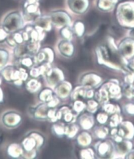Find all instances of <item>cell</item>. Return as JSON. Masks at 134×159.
Wrapping results in <instances>:
<instances>
[{"label":"cell","instance_id":"6da1fadb","mask_svg":"<svg viewBox=\"0 0 134 159\" xmlns=\"http://www.w3.org/2000/svg\"><path fill=\"white\" fill-rule=\"evenodd\" d=\"M116 19L122 27L134 28V1H126L119 4L116 11Z\"/></svg>","mask_w":134,"mask_h":159},{"label":"cell","instance_id":"7a4b0ae2","mask_svg":"<svg viewBox=\"0 0 134 159\" xmlns=\"http://www.w3.org/2000/svg\"><path fill=\"white\" fill-rule=\"evenodd\" d=\"M1 74L5 81L14 84L16 86L23 85L24 82L27 81L28 74L25 68L21 66H8L4 67Z\"/></svg>","mask_w":134,"mask_h":159},{"label":"cell","instance_id":"3957f363","mask_svg":"<svg viewBox=\"0 0 134 159\" xmlns=\"http://www.w3.org/2000/svg\"><path fill=\"white\" fill-rule=\"evenodd\" d=\"M24 26L23 16L18 11L9 13L5 16L2 22V28L9 34L18 32L22 29Z\"/></svg>","mask_w":134,"mask_h":159},{"label":"cell","instance_id":"277c9868","mask_svg":"<svg viewBox=\"0 0 134 159\" xmlns=\"http://www.w3.org/2000/svg\"><path fill=\"white\" fill-rule=\"evenodd\" d=\"M45 138L38 132H32L27 137H26L22 142L24 151H29L32 150H37L44 144Z\"/></svg>","mask_w":134,"mask_h":159},{"label":"cell","instance_id":"5b68a950","mask_svg":"<svg viewBox=\"0 0 134 159\" xmlns=\"http://www.w3.org/2000/svg\"><path fill=\"white\" fill-rule=\"evenodd\" d=\"M24 42H41L44 40L45 32L37 26H27L22 33Z\"/></svg>","mask_w":134,"mask_h":159},{"label":"cell","instance_id":"8992f818","mask_svg":"<svg viewBox=\"0 0 134 159\" xmlns=\"http://www.w3.org/2000/svg\"><path fill=\"white\" fill-rule=\"evenodd\" d=\"M41 15L37 0H26L24 3L23 18L24 21H34Z\"/></svg>","mask_w":134,"mask_h":159},{"label":"cell","instance_id":"52a82bcc","mask_svg":"<svg viewBox=\"0 0 134 159\" xmlns=\"http://www.w3.org/2000/svg\"><path fill=\"white\" fill-rule=\"evenodd\" d=\"M23 118L17 111L10 110L5 112L2 118V122L5 128L9 129L16 128L21 124Z\"/></svg>","mask_w":134,"mask_h":159},{"label":"cell","instance_id":"ba28073f","mask_svg":"<svg viewBox=\"0 0 134 159\" xmlns=\"http://www.w3.org/2000/svg\"><path fill=\"white\" fill-rule=\"evenodd\" d=\"M52 25L57 28H62L65 26H70L72 25V19L66 11H53L50 14Z\"/></svg>","mask_w":134,"mask_h":159},{"label":"cell","instance_id":"9c48e42d","mask_svg":"<svg viewBox=\"0 0 134 159\" xmlns=\"http://www.w3.org/2000/svg\"><path fill=\"white\" fill-rule=\"evenodd\" d=\"M120 56L126 60H129L134 56V39L128 37L123 39L118 46Z\"/></svg>","mask_w":134,"mask_h":159},{"label":"cell","instance_id":"30bf717a","mask_svg":"<svg viewBox=\"0 0 134 159\" xmlns=\"http://www.w3.org/2000/svg\"><path fill=\"white\" fill-rule=\"evenodd\" d=\"M95 154L100 158H106L113 154L115 151L113 143H110L108 141L101 140L94 145Z\"/></svg>","mask_w":134,"mask_h":159},{"label":"cell","instance_id":"8fae6325","mask_svg":"<svg viewBox=\"0 0 134 159\" xmlns=\"http://www.w3.org/2000/svg\"><path fill=\"white\" fill-rule=\"evenodd\" d=\"M102 78L97 73H84L80 79V85L88 89L97 87L102 83Z\"/></svg>","mask_w":134,"mask_h":159},{"label":"cell","instance_id":"7c38bea8","mask_svg":"<svg viewBox=\"0 0 134 159\" xmlns=\"http://www.w3.org/2000/svg\"><path fill=\"white\" fill-rule=\"evenodd\" d=\"M47 85L54 89L55 87L61 81L65 80L63 72L59 68H51L44 76Z\"/></svg>","mask_w":134,"mask_h":159},{"label":"cell","instance_id":"4fadbf2b","mask_svg":"<svg viewBox=\"0 0 134 159\" xmlns=\"http://www.w3.org/2000/svg\"><path fill=\"white\" fill-rule=\"evenodd\" d=\"M102 85L106 89L110 99L119 100L122 97V88L120 86L119 81L117 79H112Z\"/></svg>","mask_w":134,"mask_h":159},{"label":"cell","instance_id":"5bb4252c","mask_svg":"<svg viewBox=\"0 0 134 159\" xmlns=\"http://www.w3.org/2000/svg\"><path fill=\"white\" fill-rule=\"evenodd\" d=\"M49 107L46 103L41 102L36 107H30L28 109V114L32 118L40 121L47 120V112Z\"/></svg>","mask_w":134,"mask_h":159},{"label":"cell","instance_id":"9a60e30c","mask_svg":"<svg viewBox=\"0 0 134 159\" xmlns=\"http://www.w3.org/2000/svg\"><path fill=\"white\" fill-rule=\"evenodd\" d=\"M67 5L72 11L77 15H82L87 11L89 6V0H67Z\"/></svg>","mask_w":134,"mask_h":159},{"label":"cell","instance_id":"2e32d148","mask_svg":"<svg viewBox=\"0 0 134 159\" xmlns=\"http://www.w3.org/2000/svg\"><path fill=\"white\" fill-rule=\"evenodd\" d=\"M117 134L122 137L124 139L131 140L134 137V125L129 121H122L117 127Z\"/></svg>","mask_w":134,"mask_h":159},{"label":"cell","instance_id":"e0dca14e","mask_svg":"<svg viewBox=\"0 0 134 159\" xmlns=\"http://www.w3.org/2000/svg\"><path fill=\"white\" fill-rule=\"evenodd\" d=\"M72 108L71 109L67 106H64L57 110L58 121H62L64 123H74L76 119V115L72 112Z\"/></svg>","mask_w":134,"mask_h":159},{"label":"cell","instance_id":"ac0fdd59","mask_svg":"<svg viewBox=\"0 0 134 159\" xmlns=\"http://www.w3.org/2000/svg\"><path fill=\"white\" fill-rule=\"evenodd\" d=\"M36 60L37 64L44 63H52L54 60V52L49 47L44 48L39 50L35 55Z\"/></svg>","mask_w":134,"mask_h":159},{"label":"cell","instance_id":"d6986e66","mask_svg":"<svg viewBox=\"0 0 134 159\" xmlns=\"http://www.w3.org/2000/svg\"><path fill=\"white\" fill-rule=\"evenodd\" d=\"M72 91L71 84L68 81H63L55 87L54 92L58 98L66 99L68 98Z\"/></svg>","mask_w":134,"mask_h":159},{"label":"cell","instance_id":"ffe728a7","mask_svg":"<svg viewBox=\"0 0 134 159\" xmlns=\"http://www.w3.org/2000/svg\"><path fill=\"white\" fill-rule=\"evenodd\" d=\"M78 125L84 130H89L92 129L95 124V119L92 114L88 112L79 116L77 120Z\"/></svg>","mask_w":134,"mask_h":159},{"label":"cell","instance_id":"44dd1931","mask_svg":"<svg viewBox=\"0 0 134 159\" xmlns=\"http://www.w3.org/2000/svg\"><path fill=\"white\" fill-rule=\"evenodd\" d=\"M57 48L60 54L67 58H71L74 54V46L70 40H61L57 45Z\"/></svg>","mask_w":134,"mask_h":159},{"label":"cell","instance_id":"7402d4cb","mask_svg":"<svg viewBox=\"0 0 134 159\" xmlns=\"http://www.w3.org/2000/svg\"><path fill=\"white\" fill-rule=\"evenodd\" d=\"M114 148L118 154L124 157L127 153L133 149V144L130 140L123 139L120 142L114 143Z\"/></svg>","mask_w":134,"mask_h":159},{"label":"cell","instance_id":"603a6c76","mask_svg":"<svg viewBox=\"0 0 134 159\" xmlns=\"http://www.w3.org/2000/svg\"><path fill=\"white\" fill-rule=\"evenodd\" d=\"M34 25L38 26L45 32H49L52 29V23L50 15H40L34 20Z\"/></svg>","mask_w":134,"mask_h":159},{"label":"cell","instance_id":"cb8c5ba5","mask_svg":"<svg viewBox=\"0 0 134 159\" xmlns=\"http://www.w3.org/2000/svg\"><path fill=\"white\" fill-rule=\"evenodd\" d=\"M92 136L89 132L85 131L79 134L76 137L77 144L82 148L88 147L92 143Z\"/></svg>","mask_w":134,"mask_h":159},{"label":"cell","instance_id":"d4e9b609","mask_svg":"<svg viewBox=\"0 0 134 159\" xmlns=\"http://www.w3.org/2000/svg\"><path fill=\"white\" fill-rule=\"evenodd\" d=\"M118 0H97V7L103 12H110L115 9Z\"/></svg>","mask_w":134,"mask_h":159},{"label":"cell","instance_id":"484cf974","mask_svg":"<svg viewBox=\"0 0 134 159\" xmlns=\"http://www.w3.org/2000/svg\"><path fill=\"white\" fill-rule=\"evenodd\" d=\"M7 153L11 158H18L23 157L24 149L22 145L17 143H12L9 145L7 148Z\"/></svg>","mask_w":134,"mask_h":159},{"label":"cell","instance_id":"4316f807","mask_svg":"<svg viewBox=\"0 0 134 159\" xmlns=\"http://www.w3.org/2000/svg\"><path fill=\"white\" fill-rule=\"evenodd\" d=\"M19 66L25 69H31L37 65L35 55H27L19 58Z\"/></svg>","mask_w":134,"mask_h":159},{"label":"cell","instance_id":"83f0119b","mask_svg":"<svg viewBox=\"0 0 134 159\" xmlns=\"http://www.w3.org/2000/svg\"><path fill=\"white\" fill-rule=\"evenodd\" d=\"M56 96L55 92H53L51 89H44L40 91L38 98L41 102L48 104Z\"/></svg>","mask_w":134,"mask_h":159},{"label":"cell","instance_id":"f1b7e54d","mask_svg":"<svg viewBox=\"0 0 134 159\" xmlns=\"http://www.w3.org/2000/svg\"><path fill=\"white\" fill-rule=\"evenodd\" d=\"M94 97L95 100H97L101 105H103L104 104L108 102L110 99L108 92L103 85H101L99 91L95 94Z\"/></svg>","mask_w":134,"mask_h":159},{"label":"cell","instance_id":"f546056e","mask_svg":"<svg viewBox=\"0 0 134 159\" xmlns=\"http://www.w3.org/2000/svg\"><path fill=\"white\" fill-rule=\"evenodd\" d=\"M88 89L86 87L80 85L72 90L70 96H71V98L73 101L79 100V98H85V95H86Z\"/></svg>","mask_w":134,"mask_h":159},{"label":"cell","instance_id":"4dcf8cb0","mask_svg":"<svg viewBox=\"0 0 134 159\" xmlns=\"http://www.w3.org/2000/svg\"><path fill=\"white\" fill-rule=\"evenodd\" d=\"M109 135V129L107 127L101 125L96 126L93 128V135L96 138L101 140H105Z\"/></svg>","mask_w":134,"mask_h":159},{"label":"cell","instance_id":"1f68e13d","mask_svg":"<svg viewBox=\"0 0 134 159\" xmlns=\"http://www.w3.org/2000/svg\"><path fill=\"white\" fill-rule=\"evenodd\" d=\"M25 87L30 93H35L40 91L41 83L36 78H32L26 82Z\"/></svg>","mask_w":134,"mask_h":159},{"label":"cell","instance_id":"d6a6232c","mask_svg":"<svg viewBox=\"0 0 134 159\" xmlns=\"http://www.w3.org/2000/svg\"><path fill=\"white\" fill-rule=\"evenodd\" d=\"M78 127L79 126L78 124H75L74 123L67 124L65 126V135H66L69 139L74 138L78 133Z\"/></svg>","mask_w":134,"mask_h":159},{"label":"cell","instance_id":"836d02e7","mask_svg":"<svg viewBox=\"0 0 134 159\" xmlns=\"http://www.w3.org/2000/svg\"><path fill=\"white\" fill-rule=\"evenodd\" d=\"M65 125H64V122L63 121H57L56 123L53 125L51 128V131L52 133L54 134L56 137H61L65 135Z\"/></svg>","mask_w":134,"mask_h":159},{"label":"cell","instance_id":"e575fe53","mask_svg":"<svg viewBox=\"0 0 134 159\" xmlns=\"http://www.w3.org/2000/svg\"><path fill=\"white\" fill-rule=\"evenodd\" d=\"M14 53L15 57L17 58H20L23 56L30 55L27 49V46H26V42L16 46L15 47Z\"/></svg>","mask_w":134,"mask_h":159},{"label":"cell","instance_id":"d590c367","mask_svg":"<svg viewBox=\"0 0 134 159\" xmlns=\"http://www.w3.org/2000/svg\"><path fill=\"white\" fill-rule=\"evenodd\" d=\"M102 106H103V111L107 114L112 115L115 113H120V108L117 104L109 103L108 102Z\"/></svg>","mask_w":134,"mask_h":159},{"label":"cell","instance_id":"8d00e7d4","mask_svg":"<svg viewBox=\"0 0 134 159\" xmlns=\"http://www.w3.org/2000/svg\"><path fill=\"white\" fill-rule=\"evenodd\" d=\"M122 117L120 113H115L112 114L109 118V125L111 128H117L122 121Z\"/></svg>","mask_w":134,"mask_h":159},{"label":"cell","instance_id":"74e56055","mask_svg":"<svg viewBox=\"0 0 134 159\" xmlns=\"http://www.w3.org/2000/svg\"><path fill=\"white\" fill-rule=\"evenodd\" d=\"M122 95L129 99H132L134 97V83L126 84L122 88Z\"/></svg>","mask_w":134,"mask_h":159},{"label":"cell","instance_id":"f35d334b","mask_svg":"<svg viewBox=\"0 0 134 159\" xmlns=\"http://www.w3.org/2000/svg\"><path fill=\"white\" fill-rule=\"evenodd\" d=\"M26 43L30 55H36L40 50V42H30Z\"/></svg>","mask_w":134,"mask_h":159},{"label":"cell","instance_id":"ab89813d","mask_svg":"<svg viewBox=\"0 0 134 159\" xmlns=\"http://www.w3.org/2000/svg\"><path fill=\"white\" fill-rule=\"evenodd\" d=\"M61 36L64 40L71 41L73 38V30L70 26H65L61 28L60 30Z\"/></svg>","mask_w":134,"mask_h":159},{"label":"cell","instance_id":"60d3db41","mask_svg":"<svg viewBox=\"0 0 134 159\" xmlns=\"http://www.w3.org/2000/svg\"><path fill=\"white\" fill-rule=\"evenodd\" d=\"M86 107H85V109L88 111V112L91 114H93L96 112L97 111L99 108V104L97 101V100L95 99H89L87 102H86Z\"/></svg>","mask_w":134,"mask_h":159},{"label":"cell","instance_id":"b9f144b4","mask_svg":"<svg viewBox=\"0 0 134 159\" xmlns=\"http://www.w3.org/2000/svg\"><path fill=\"white\" fill-rule=\"evenodd\" d=\"M73 33L78 37H82L85 32V26L81 21H77L72 26Z\"/></svg>","mask_w":134,"mask_h":159},{"label":"cell","instance_id":"7bdbcfd3","mask_svg":"<svg viewBox=\"0 0 134 159\" xmlns=\"http://www.w3.org/2000/svg\"><path fill=\"white\" fill-rule=\"evenodd\" d=\"M9 59V54L7 50L4 48H0V69H3Z\"/></svg>","mask_w":134,"mask_h":159},{"label":"cell","instance_id":"ee69618b","mask_svg":"<svg viewBox=\"0 0 134 159\" xmlns=\"http://www.w3.org/2000/svg\"><path fill=\"white\" fill-rule=\"evenodd\" d=\"M85 107H86V104H85L83 101L80 100H76L74 101L72 108L75 113L78 114L82 112L85 109Z\"/></svg>","mask_w":134,"mask_h":159},{"label":"cell","instance_id":"f6af8a7d","mask_svg":"<svg viewBox=\"0 0 134 159\" xmlns=\"http://www.w3.org/2000/svg\"><path fill=\"white\" fill-rule=\"evenodd\" d=\"M95 152L93 149L91 148L85 147L81 150L80 152V158H95Z\"/></svg>","mask_w":134,"mask_h":159},{"label":"cell","instance_id":"bcb514c9","mask_svg":"<svg viewBox=\"0 0 134 159\" xmlns=\"http://www.w3.org/2000/svg\"><path fill=\"white\" fill-rule=\"evenodd\" d=\"M57 109H56L55 108H49L47 112V121L53 123H55L58 121L57 116Z\"/></svg>","mask_w":134,"mask_h":159},{"label":"cell","instance_id":"7dc6e473","mask_svg":"<svg viewBox=\"0 0 134 159\" xmlns=\"http://www.w3.org/2000/svg\"><path fill=\"white\" fill-rule=\"evenodd\" d=\"M109 114H107L104 111L103 112H99L97 114V116H96V120H97V122L101 125L105 124L109 121Z\"/></svg>","mask_w":134,"mask_h":159},{"label":"cell","instance_id":"c3c4849f","mask_svg":"<svg viewBox=\"0 0 134 159\" xmlns=\"http://www.w3.org/2000/svg\"><path fill=\"white\" fill-rule=\"evenodd\" d=\"M124 112L130 116H134V104L128 103L125 104L123 107Z\"/></svg>","mask_w":134,"mask_h":159},{"label":"cell","instance_id":"681fc988","mask_svg":"<svg viewBox=\"0 0 134 159\" xmlns=\"http://www.w3.org/2000/svg\"><path fill=\"white\" fill-rule=\"evenodd\" d=\"M125 69L127 71H130L134 73V56L127 60Z\"/></svg>","mask_w":134,"mask_h":159},{"label":"cell","instance_id":"f907efd6","mask_svg":"<svg viewBox=\"0 0 134 159\" xmlns=\"http://www.w3.org/2000/svg\"><path fill=\"white\" fill-rule=\"evenodd\" d=\"M124 83L126 84H133L134 83V73L128 71L125 74Z\"/></svg>","mask_w":134,"mask_h":159},{"label":"cell","instance_id":"816d5d0a","mask_svg":"<svg viewBox=\"0 0 134 159\" xmlns=\"http://www.w3.org/2000/svg\"><path fill=\"white\" fill-rule=\"evenodd\" d=\"M37 156V150H32L29 151H24L23 157L25 158H34Z\"/></svg>","mask_w":134,"mask_h":159},{"label":"cell","instance_id":"f5cc1de1","mask_svg":"<svg viewBox=\"0 0 134 159\" xmlns=\"http://www.w3.org/2000/svg\"><path fill=\"white\" fill-rule=\"evenodd\" d=\"M9 33H7L3 28H0V42L6 40Z\"/></svg>","mask_w":134,"mask_h":159},{"label":"cell","instance_id":"db71d44e","mask_svg":"<svg viewBox=\"0 0 134 159\" xmlns=\"http://www.w3.org/2000/svg\"><path fill=\"white\" fill-rule=\"evenodd\" d=\"M94 91L92 89H88L86 92V95H85V98L87 99H92L94 97Z\"/></svg>","mask_w":134,"mask_h":159},{"label":"cell","instance_id":"11a10c76","mask_svg":"<svg viewBox=\"0 0 134 159\" xmlns=\"http://www.w3.org/2000/svg\"><path fill=\"white\" fill-rule=\"evenodd\" d=\"M125 158H134V149H132L124 156Z\"/></svg>","mask_w":134,"mask_h":159},{"label":"cell","instance_id":"9f6ffc18","mask_svg":"<svg viewBox=\"0 0 134 159\" xmlns=\"http://www.w3.org/2000/svg\"><path fill=\"white\" fill-rule=\"evenodd\" d=\"M128 36H129V37H130V38L134 39V28L130 29L129 33H128Z\"/></svg>","mask_w":134,"mask_h":159},{"label":"cell","instance_id":"6f0895ef","mask_svg":"<svg viewBox=\"0 0 134 159\" xmlns=\"http://www.w3.org/2000/svg\"><path fill=\"white\" fill-rule=\"evenodd\" d=\"M3 94L2 89L0 88V103L3 102Z\"/></svg>","mask_w":134,"mask_h":159},{"label":"cell","instance_id":"680465c9","mask_svg":"<svg viewBox=\"0 0 134 159\" xmlns=\"http://www.w3.org/2000/svg\"><path fill=\"white\" fill-rule=\"evenodd\" d=\"M2 141V137H0V143H1Z\"/></svg>","mask_w":134,"mask_h":159},{"label":"cell","instance_id":"91938a15","mask_svg":"<svg viewBox=\"0 0 134 159\" xmlns=\"http://www.w3.org/2000/svg\"><path fill=\"white\" fill-rule=\"evenodd\" d=\"M2 84V77H1V76H0V84Z\"/></svg>","mask_w":134,"mask_h":159},{"label":"cell","instance_id":"94428289","mask_svg":"<svg viewBox=\"0 0 134 159\" xmlns=\"http://www.w3.org/2000/svg\"><path fill=\"white\" fill-rule=\"evenodd\" d=\"M133 100H134V97H133Z\"/></svg>","mask_w":134,"mask_h":159},{"label":"cell","instance_id":"6125c7cd","mask_svg":"<svg viewBox=\"0 0 134 159\" xmlns=\"http://www.w3.org/2000/svg\"><path fill=\"white\" fill-rule=\"evenodd\" d=\"M37 1H39V0H37Z\"/></svg>","mask_w":134,"mask_h":159}]
</instances>
